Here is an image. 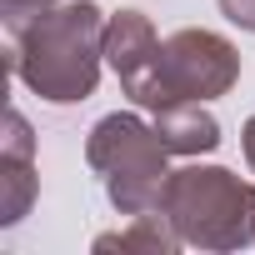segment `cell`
Masks as SVG:
<instances>
[{
  "label": "cell",
  "mask_w": 255,
  "mask_h": 255,
  "mask_svg": "<svg viewBox=\"0 0 255 255\" xmlns=\"http://www.w3.org/2000/svg\"><path fill=\"white\" fill-rule=\"evenodd\" d=\"M105 20L95 0H65L25 20L10 45V70L50 105L90 100L105 65Z\"/></svg>",
  "instance_id": "obj_1"
},
{
  "label": "cell",
  "mask_w": 255,
  "mask_h": 255,
  "mask_svg": "<svg viewBox=\"0 0 255 255\" xmlns=\"http://www.w3.org/2000/svg\"><path fill=\"white\" fill-rule=\"evenodd\" d=\"M160 215L175 225L185 245L200 250H240L255 245V185L230 175L225 165H180L165 180Z\"/></svg>",
  "instance_id": "obj_2"
},
{
  "label": "cell",
  "mask_w": 255,
  "mask_h": 255,
  "mask_svg": "<svg viewBox=\"0 0 255 255\" xmlns=\"http://www.w3.org/2000/svg\"><path fill=\"white\" fill-rule=\"evenodd\" d=\"M85 160L105 185V200L120 215H150L160 210L165 180H170V150L155 125H145L135 110L100 115L85 140Z\"/></svg>",
  "instance_id": "obj_3"
},
{
  "label": "cell",
  "mask_w": 255,
  "mask_h": 255,
  "mask_svg": "<svg viewBox=\"0 0 255 255\" xmlns=\"http://www.w3.org/2000/svg\"><path fill=\"white\" fill-rule=\"evenodd\" d=\"M240 80V50L215 35V30H175L160 40L150 70L140 75V85H130V95L140 110H165V105H185V100H215Z\"/></svg>",
  "instance_id": "obj_4"
},
{
  "label": "cell",
  "mask_w": 255,
  "mask_h": 255,
  "mask_svg": "<svg viewBox=\"0 0 255 255\" xmlns=\"http://www.w3.org/2000/svg\"><path fill=\"white\" fill-rule=\"evenodd\" d=\"M35 190H40V175H35L30 125L20 110H5V135H0V225L25 220Z\"/></svg>",
  "instance_id": "obj_5"
},
{
  "label": "cell",
  "mask_w": 255,
  "mask_h": 255,
  "mask_svg": "<svg viewBox=\"0 0 255 255\" xmlns=\"http://www.w3.org/2000/svg\"><path fill=\"white\" fill-rule=\"evenodd\" d=\"M155 50H160V35H155L150 15H140V10H115V15L105 20V65L120 75L125 90L140 85V75L150 70Z\"/></svg>",
  "instance_id": "obj_6"
},
{
  "label": "cell",
  "mask_w": 255,
  "mask_h": 255,
  "mask_svg": "<svg viewBox=\"0 0 255 255\" xmlns=\"http://www.w3.org/2000/svg\"><path fill=\"white\" fill-rule=\"evenodd\" d=\"M150 125L160 130V140H165L170 155H205V150L220 145V120L210 110H200V100L165 105V110H155Z\"/></svg>",
  "instance_id": "obj_7"
},
{
  "label": "cell",
  "mask_w": 255,
  "mask_h": 255,
  "mask_svg": "<svg viewBox=\"0 0 255 255\" xmlns=\"http://www.w3.org/2000/svg\"><path fill=\"white\" fill-rule=\"evenodd\" d=\"M180 245H185V240L175 235V225H170L160 210L130 215V225L115 230V235H95V250H150V255H170V250H180Z\"/></svg>",
  "instance_id": "obj_8"
},
{
  "label": "cell",
  "mask_w": 255,
  "mask_h": 255,
  "mask_svg": "<svg viewBox=\"0 0 255 255\" xmlns=\"http://www.w3.org/2000/svg\"><path fill=\"white\" fill-rule=\"evenodd\" d=\"M50 5H60V0H0V15H5L10 30H20L25 20H35V15L50 10Z\"/></svg>",
  "instance_id": "obj_9"
},
{
  "label": "cell",
  "mask_w": 255,
  "mask_h": 255,
  "mask_svg": "<svg viewBox=\"0 0 255 255\" xmlns=\"http://www.w3.org/2000/svg\"><path fill=\"white\" fill-rule=\"evenodd\" d=\"M215 5H220V15L230 25H240V30L255 35V0H215Z\"/></svg>",
  "instance_id": "obj_10"
},
{
  "label": "cell",
  "mask_w": 255,
  "mask_h": 255,
  "mask_svg": "<svg viewBox=\"0 0 255 255\" xmlns=\"http://www.w3.org/2000/svg\"><path fill=\"white\" fill-rule=\"evenodd\" d=\"M240 145H245V165H250V175H255V115L245 120V130H240Z\"/></svg>",
  "instance_id": "obj_11"
}]
</instances>
